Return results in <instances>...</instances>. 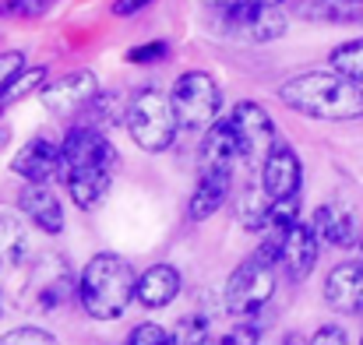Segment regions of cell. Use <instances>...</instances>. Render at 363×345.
Listing matches in <instances>:
<instances>
[{"label":"cell","mask_w":363,"mask_h":345,"mask_svg":"<svg viewBox=\"0 0 363 345\" xmlns=\"http://www.w3.org/2000/svg\"><path fill=\"white\" fill-rule=\"evenodd\" d=\"M117 166H121V155H117L113 141L106 137V130H99V127L82 123L60 145V180H64L67 194L74 198V205L85 212L103 205Z\"/></svg>","instance_id":"obj_1"},{"label":"cell","mask_w":363,"mask_h":345,"mask_svg":"<svg viewBox=\"0 0 363 345\" xmlns=\"http://www.w3.org/2000/svg\"><path fill=\"white\" fill-rule=\"evenodd\" d=\"M279 99L311 120H360L363 89L339 71H307L279 89Z\"/></svg>","instance_id":"obj_2"},{"label":"cell","mask_w":363,"mask_h":345,"mask_svg":"<svg viewBox=\"0 0 363 345\" xmlns=\"http://www.w3.org/2000/svg\"><path fill=\"white\" fill-rule=\"evenodd\" d=\"M78 300L89 317L117 321L138 300V275L121 254H96L78 275Z\"/></svg>","instance_id":"obj_3"},{"label":"cell","mask_w":363,"mask_h":345,"mask_svg":"<svg viewBox=\"0 0 363 345\" xmlns=\"http://www.w3.org/2000/svg\"><path fill=\"white\" fill-rule=\"evenodd\" d=\"M123 123H127L130 141L138 148H145V152H166L173 145V137H177V127H180L169 96H162L159 89H141L130 99Z\"/></svg>","instance_id":"obj_4"},{"label":"cell","mask_w":363,"mask_h":345,"mask_svg":"<svg viewBox=\"0 0 363 345\" xmlns=\"http://www.w3.org/2000/svg\"><path fill=\"white\" fill-rule=\"evenodd\" d=\"M169 103H173V113L180 120V127L201 130V127L219 120L223 89H219V81L208 71H184L177 78L173 92H169Z\"/></svg>","instance_id":"obj_5"},{"label":"cell","mask_w":363,"mask_h":345,"mask_svg":"<svg viewBox=\"0 0 363 345\" xmlns=\"http://www.w3.org/2000/svg\"><path fill=\"white\" fill-rule=\"evenodd\" d=\"M212 25L226 39L240 43H272L282 39L289 28V18L282 4H250V7H230V11H212Z\"/></svg>","instance_id":"obj_6"},{"label":"cell","mask_w":363,"mask_h":345,"mask_svg":"<svg viewBox=\"0 0 363 345\" xmlns=\"http://www.w3.org/2000/svg\"><path fill=\"white\" fill-rule=\"evenodd\" d=\"M272 296H275V261H268L261 250H254L226 282V310L237 317H250Z\"/></svg>","instance_id":"obj_7"},{"label":"cell","mask_w":363,"mask_h":345,"mask_svg":"<svg viewBox=\"0 0 363 345\" xmlns=\"http://www.w3.org/2000/svg\"><path fill=\"white\" fill-rule=\"evenodd\" d=\"M78 293V278H71V268L60 254H46L32 264L28 285H25V303L39 314H60L71 296Z\"/></svg>","instance_id":"obj_8"},{"label":"cell","mask_w":363,"mask_h":345,"mask_svg":"<svg viewBox=\"0 0 363 345\" xmlns=\"http://www.w3.org/2000/svg\"><path fill=\"white\" fill-rule=\"evenodd\" d=\"M233 123V134L240 141V159L243 166H264L268 152L275 148V120L261 103H237L233 113L226 116Z\"/></svg>","instance_id":"obj_9"},{"label":"cell","mask_w":363,"mask_h":345,"mask_svg":"<svg viewBox=\"0 0 363 345\" xmlns=\"http://www.w3.org/2000/svg\"><path fill=\"white\" fill-rule=\"evenodd\" d=\"M96 96H99V78L82 67V71H67L64 78H57L53 85H46L39 92V103H43L46 113L74 116V113H85Z\"/></svg>","instance_id":"obj_10"},{"label":"cell","mask_w":363,"mask_h":345,"mask_svg":"<svg viewBox=\"0 0 363 345\" xmlns=\"http://www.w3.org/2000/svg\"><path fill=\"white\" fill-rule=\"evenodd\" d=\"M261 183L264 191L275 198H293L300 194V183H303V162L296 155V148L289 141H275V148L268 152L264 166H261Z\"/></svg>","instance_id":"obj_11"},{"label":"cell","mask_w":363,"mask_h":345,"mask_svg":"<svg viewBox=\"0 0 363 345\" xmlns=\"http://www.w3.org/2000/svg\"><path fill=\"white\" fill-rule=\"evenodd\" d=\"M11 169L28 183H50L53 176H60V145L50 137H32L28 145L18 148Z\"/></svg>","instance_id":"obj_12"},{"label":"cell","mask_w":363,"mask_h":345,"mask_svg":"<svg viewBox=\"0 0 363 345\" xmlns=\"http://www.w3.org/2000/svg\"><path fill=\"white\" fill-rule=\"evenodd\" d=\"M325 303L335 314H363V261H346L328 271Z\"/></svg>","instance_id":"obj_13"},{"label":"cell","mask_w":363,"mask_h":345,"mask_svg":"<svg viewBox=\"0 0 363 345\" xmlns=\"http://www.w3.org/2000/svg\"><path fill=\"white\" fill-rule=\"evenodd\" d=\"M318 243H321V236L314 230V222H296L293 230L286 232L282 268H286L289 282H303L314 271V264H318Z\"/></svg>","instance_id":"obj_14"},{"label":"cell","mask_w":363,"mask_h":345,"mask_svg":"<svg viewBox=\"0 0 363 345\" xmlns=\"http://www.w3.org/2000/svg\"><path fill=\"white\" fill-rule=\"evenodd\" d=\"M18 205H21L25 219L39 232H46V236H60L64 232V205L46 183H28L18 194Z\"/></svg>","instance_id":"obj_15"},{"label":"cell","mask_w":363,"mask_h":345,"mask_svg":"<svg viewBox=\"0 0 363 345\" xmlns=\"http://www.w3.org/2000/svg\"><path fill=\"white\" fill-rule=\"evenodd\" d=\"M314 230H318V236H321L325 243H332V247H357V243H360V222H357L353 208L342 205V201L321 205V208L314 212Z\"/></svg>","instance_id":"obj_16"},{"label":"cell","mask_w":363,"mask_h":345,"mask_svg":"<svg viewBox=\"0 0 363 345\" xmlns=\"http://www.w3.org/2000/svg\"><path fill=\"white\" fill-rule=\"evenodd\" d=\"M230 191H233V173H230V169H201V180H198V187H194V198H191L187 215H191L194 222L212 219V215L226 205Z\"/></svg>","instance_id":"obj_17"},{"label":"cell","mask_w":363,"mask_h":345,"mask_svg":"<svg viewBox=\"0 0 363 345\" xmlns=\"http://www.w3.org/2000/svg\"><path fill=\"white\" fill-rule=\"evenodd\" d=\"M180 293V271L173 264H152L138 275V303L145 310H162Z\"/></svg>","instance_id":"obj_18"},{"label":"cell","mask_w":363,"mask_h":345,"mask_svg":"<svg viewBox=\"0 0 363 345\" xmlns=\"http://www.w3.org/2000/svg\"><path fill=\"white\" fill-rule=\"evenodd\" d=\"M28 261V226L0 208V271H14L18 264Z\"/></svg>","instance_id":"obj_19"},{"label":"cell","mask_w":363,"mask_h":345,"mask_svg":"<svg viewBox=\"0 0 363 345\" xmlns=\"http://www.w3.org/2000/svg\"><path fill=\"white\" fill-rule=\"evenodd\" d=\"M268 212H272V194L264 191V183H247L233 201V215L247 232L268 230Z\"/></svg>","instance_id":"obj_20"},{"label":"cell","mask_w":363,"mask_h":345,"mask_svg":"<svg viewBox=\"0 0 363 345\" xmlns=\"http://www.w3.org/2000/svg\"><path fill=\"white\" fill-rule=\"evenodd\" d=\"M328 64H332V71H339L342 78L363 85V35L360 39H350V43H339V46L328 53Z\"/></svg>","instance_id":"obj_21"},{"label":"cell","mask_w":363,"mask_h":345,"mask_svg":"<svg viewBox=\"0 0 363 345\" xmlns=\"http://www.w3.org/2000/svg\"><path fill=\"white\" fill-rule=\"evenodd\" d=\"M296 11L303 18H318V21H350V18H360V4H350V0H300Z\"/></svg>","instance_id":"obj_22"},{"label":"cell","mask_w":363,"mask_h":345,"mask_svg":"<svg viewBox=\"0 0 363 345\" xmlns=\"http://www.w3.org/2000/svg\"><path fill=\"white\" fill-rule=\"evenodd\" d=\"M89 127H99V130H106V127H117L121 120H127V106H123V99L117 92H99L92 103H89Z\"/></svg>","instance_id":"obj_23"},{"label":"cell","mask_w":363,"mask_h":345,"mask_svg":"<svg viewBox=\"0 0 363 345\" xmlns=\"http://www.w3.org/2000/svg\"><path fill=\"white\" fill-rule=\"evenodd\" d=\"M208 317L205 314H187V317H180L177 321V332H173V339L177 345H205L208 342Z\"/></svg>","instance_id":"obj_24"},{"label":"cell","mask_w":363,"mask_h":345,"mask_svg":"<svg viewBox=\"0 0 363 345\" xmlns=\"http://www.w3.org/2000/svg\"><path fill=\"white\" fill-rule=\"evenodd\" d=\"M300 222V194L293 198H275L272 201V212H268V230H293Z\"/></svg>","instance_id":"obj_25"},{"label":"cell","mask_w":363,"mask_h":345,"mask_svg":"<svg viewBox=\"0 0 363 345\" xmlns=\"http://www.w3.org/2000/svg\"><path fill=\"white\" fill-rule=\"evenodd\" d=\"M46 81V67H32V71H21L18 74V81L4 92V99H0V106H11V103H18V99H25V96H32L39 85ZM43 92V89H39Z\"/></svg>","instance_id":"obj_26"},{"label":"cell","mask_w":363,"mask_h":345,"mask_svg":"<svg viewBox=\"0 0 363 345\" xmlns=\"http://www.w3.org/2000/svg\"><path fill=\"white\" fill-rule=\"evenodd\" d=\"M130 345H177V339H173V332H166L162 324L145 321V324H138V328L130 332Z\"/></svg>","instance_id":"obj_27"},{"label":"cell","mask_w":363,"mask_h":345,"mask_svg":"<svg viewBox=\"0 0 363 345\" xmlns=\"http://www.w3.org/2000/svg\"><path fill=\"white\" fill-rule=\"evenodd\" d=\"M21 71H25V53H18V50L0 53V99H4V92L18 81Z\"/></svg>","instance_id":"obj_28"},{"label":"cell","mask_w":363,"mask_h":345,"mask_svg":"<svg viewBox=\"0 0 363 345\" xmlns=\"http://www.w3.org/2000/svg\"><path fill=\"white\" fill-rule=\"evenodd\" d=\"M0 345H60L50 332H43V328H14V332H7Z\"/></svg>","instance_id":"obj_29"},{"label":"cell","mask_w":363,"mask_h":345,"mask_svg":"<svg viewBox=\"0 0 363 345\" xmlns=\"http://www.w3.org/2000/svg\"><path fill=\"white\" fill-rule=\"evenodd\" d=\"M53 0H7L0 4V14H18V18H39L43 11H50Z\"/></svg>","instance_id":"obj_30"},{"label":"cell","mask_w":363,"mask_h":345,"mask_svg":"<svg viewBox=\"0 0 363 345\" xmlns=\"http://www.w3.org/2000/svg\"><path fill=\"white\" fill-rule=\"evenodd\" d=\"M166 53H169V46H166V43H145V46L127 50V60H130V64H159Z\"/></svg>","instance_id":"obj_31"},{"label":"cell","mask_w":363,"mask_h":345,"mask_svg":"<svg viewBox=\"0 0 363 345\" xmlns=\"http://www.w3.org/2000/svg\"><path fill=\"white\" fill-rule=\"evenodd\" d=\"M307 345H350V339H346V332H342L339 324H321V328L311 335Z\"/></svg>","instance_id":"obj_32"},{"label":"cell","mask_w":363,"mask_h":345,"mask_svg":"<svg viewBox=\"0 0 363 345\" xmlns=\"http://www.w3.org/2000/svg\"><path fill=\"white\" fill-rule=\"evenodd\" d=\"M261 342V332L254 328V324H240V328H233L226 339H223V345H257Z\"/></svg>","instance_id":"obj_33"},{"label":"cell","mask_w":363,"mask_h":345,"mask_svg":"<svg viewBox=\"0 0 363 345\" xmlns=\"http://www.w3.org/2000/svg\"><path fill=\"white\" fill-rule=\"evenodd\" d=\"M212 11H230V7H250V4H282V0H201Z\"/></svg>","instance_id":"obj_34"},{"label":"cell","mask_w":363,"mask_h":345,"mask_svg":"<svg viewBox=\"0 0 363 345\" xmlns=\"http://www.w3.org/2000/svg\"><path fill=\"white\" fill-rule=\"evenodd\" d=\"M152 0H117L113 4V14H121V18H127V14H138L141 7H148Z\"/></svg>","instance_id":"obj_35"},{"label":"cell","mask_w":363,"mask_h":345,"mask_svg":"<svg viewBox=\"0 0 363 345\" xmlns=\"http://www.w3.org/2000/svg\"><path fill=\"white\" fill-rule=\"evenodd\" d=\"M7 137H11V130H7V127H0V148H4V141H7Z\"/></svg>","instance_id":"obj_36"},{"label":"cell","mask_w":363,"mask_h":345,"mask_svg":"<svg viewBox=\"0 0 363 345\" xmlns=\"http://www.w3.org/2000/svg\"><path fill=\"white\" fill-rule=\"evenodd\" d=\"M4 310H7V300H4V293H0V317H4Z\"/></svg>","instance_id":"obj_37"},{"label":"cell","mask_w":363,"mask_h":345,"mask_svg":"<svg viewBox=\"0 0 363 345\" xmlns=\"http://www.w3.org/2000/svg\"><path fill=\"white\" fill-rule=\"evenodd\" d=\"M350 4H363V0H350Z\"/></svg>","instance_id":"obj_38"},{"label":"cell","mask_w":363,"mask_h":345,"mask_svg":"<svg viewBox=\"0 0 363 345\" xmlns=\"http://www.w3.org/2000/svg\"><path fill=\"white\" fill-rule=\"evenodd\" d=\"M360 345H363V339H360Z\"/></svg>","instance_id":"obj_39"},{"label":"cell","mask_w":363,"mask_h":345,"mask_svg":"<svg viewBox=\"0 0 363 345\" xmlns=\"http://www.w3.org/2000/svg\"><path fill=\"white\" fill-rule=\"evenodd\" d=\"M127 345H130V342H127Z\"/></svg>","instance_id":"obj_40"}]
</instances>
